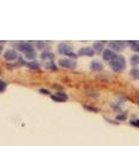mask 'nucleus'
Here are the masks:
<instances>
[{
	"instance_id": "18",
	"label": "nucleus",
	"mask_w": 139,
	"mask_h": 146,
	"mask_svg": "<svg viewBox=\"0 0 139 146\" xmlns=\"http://www.w3.org/2000/svg\"><path fill=\"white\" fill-rule=\"evenodd\" d=\"M126 118H127L126 113H121V115H117V116H116V119H118V121H124Z\"/></svg>"
},
{
	"instance_id": "22",
	"label": "nucleus",
	"mask_w": 139,
	"mask_h": 146,
	"mask_svg": "<svg viewBox=\"0 0 139 146\" xmlns=\"http://www.w3.org/2000/svg\"><path fill=\"white\" fill-rule=\"evenodd\" d=\"M84 108H87V110H89V111H98V108H95V107H89V106H84Z\"/></svg>"
},
{
	"instance_id": "9",
	"label": "nucleus",
	"mask_w": 139,
	"mask_h": 146,
	"mask_svg": "<svg viewBox=\"0 0 139 146\" xmlns=\"http://www.w3.org/2000/svg\"><path fill=\"white\" fill-rule=\"evenodd\" d=\"M94 49L93 48H82L78 51V55H86V56H93L94 55Z\"/></svg>"
},
{
	"instance_id": "20",
	"label": "nucleus",
	"mask_w": 139,
	"mask_h": 146,
	"mask_svg": "<svg viewBox=\"0 0 139 146\" xmlns=\"http://www.w3.org/2000/svg\"><path fill=\"white\" fill-rule=\"evenodd\" d=\"M45 67L46 68H50V70H56V66H55V65H53V62H48V63H46V65H45Z\"/></svg>"
},
{
	"instance_id": "5",
	"label": "nucleus",
	"mask_w": 139,
	"mask_h": 146,
	"mask_svg": "<svg viewBox=\"0 0 139 146\" xmlns=\"http://www.w3.org/2000/svg\"><path fill=\"white\" fill-rule=\"evenodd\" d=\"M4 57H5V60H7V61H13V60H17L18 58V55L16 52V50L9 49L5 51V54H4Z\"/></svg>"
},
{
	"instance_id": "8",
	"label": "nucleus",
	"mask_w": 139,
	"mask_h": 146,
	"mask_svg": "<svg viewBox=\"0 0 139 146\" xmlns=\"http://www.w3.org/2000/svg\"><path fill=\"white\" fill-rule=\"evenodd\" d=\"M115 56H116V54H114V51H112V50H110V49L104 50V51H103V58L105 61H111Z\"/></svg>"
},
{
	"instance_id": "19",
	"label": "nucleus",
	"mask_w": 139,
	"mask_h": 146,
	"mask_svg": "<svg viewBox=\"0 0 139 146\" xmlns=\"http://www.w3.org/2000/svg\"><path fill=\"white\" fill-rule=\"evenodd\" d=\"M5 89H6V83L3 80H0V93H4Z\"/></svg>"
},
{
	"instance_id": "6",
	"label": "nucleus",
	"mask_w": 139,
	"mask_h": 146,
	"mask_svg": "<svg viewBox=\"0 0 139 146\" xmlns=\"http://www.w3.org/2000/svg\"><path fill=\"white\" fill-rule=\"evenodd\" d=\"M109 46H110V50H114V51H122L124 46H126V44L123 42H111L109 44Z\"/></svg>"
},
{
	"instance_id": "23",
	"label": "nucleus",
	"mask_w": 139,
	"mask_h": 146,
	"mask_svg": "<svg viewBox=\"0 0 139 146\" xmlns=\"http://www.w3.org/2000/svg\"><path fill=\"white\" fill-rule=\"evenodd\" d=\"M39 91L41 94H49V90H46V89H40Z\"/></svg>"
},
{
	"instance_id": "1",
	"label": "nucleus",
	"mask_w": 139,
	"mask_h": 146,
	"mask_svg": "<svg viewBox=\"0 0 139 146\" xmlns=\"http://www.w3.org/2000/svg\"><path fill=\"white\" fill-rule=\"evenodd\" d=\"M110 66L115 72H121L126 67V60L121 55H116V56L110 61Z\"/></svg>"
},
{
	"instance_id": "24",
	"label": "nucleus",
	"mask_w": 139,
	"mask_h": 146,
	"mask_svg": "<svg viewBox=\"0 0 139 146\" xmlns=\"http://www.w3.org/2000/svg\"><path fill=\"white\" fill-rule=\"evenodd\" d=\"M37 44H38V45H37V46H38V48H43V46H44V45H43L44 43H43V42H38Z\"/></svg>"
},
{
	"instance_id": "7",
	"label": "nucleus",
	"mask_w": 139,
	"mask_h": 146,
	"mask_svg": "<svg viewBox=\"0 0 139 146\" xmlns=\"http://www.w3.org/2000/svg\"><path fill=\"white\" fill-rule=\"evenodd\" d=\"M51 99L54 100V101H57V102H63L67 100V95L62 93V91H59V93H56L55 95H51Z\"/></svg>"
},
{
	"instance_id": "10",
	"label": "nucleus",
	"mask_w": 139,
	"mask_h": 146,
	"mask_svg": "<svg viewBox=\"0 0 139 146\" xmlns=\"http://www.w3.org/2000/svg\"><path fill=\"white\" fill-rule=\"evenodd\" d=\"M103 63H100L99 61H93L90 62V70L93 71H101L103 70Z\"/></svg>"
},
{
	"instance_id": "2",
	"label": "nucleus",
	"mask_w": 139,
	"mask_h": 146,
	"mask_svg": "<svg viewBox=\"0 0 139 146\" xmlns=\"http://www.w3.org/2000/svg\"><path fill=\"white\" fill-rule=\"evenodd\" d=\"M57 50H59L60 54L68 55V56H72V57H76L77 56L76 54L72 52V48H71V45H70L68 43H61V44H59Z\"/></svg>"
},
{
	"instance_id": "14",
	"label": "nucleus",
	"mask_w": 139,
	"mask_h": 146,
	"mask_svg": "<svg viewBox=\"0 0 139 146\" xmlns=\"http://www.w3.org/2000/svg\"><path fill=\"white\" fill-rule=\"evenodd\" d=\"M131 73V77L132 78H134V79H139V68H132V71L129 72Z\"/></svg>"
},
{
	"instance_id": "17",
	"label": "nucleus",
	"mask_w": 139,
	"mask_h": 146,
	"mask_svg": "<svg viewBox=\"0 0 139 146\" xmlns=\"http://www.w3.org/2000/svg\"><path fill=\"white\" fill-rule=\"evenodd\" d=\"M129 44H131V46L134 51L139 52V42H129Z\"/></svg>"
},
{
	"instance_id": "15",
	"label": "nucleus",
	"mask_w": 139,
	"mask_h": 146,
	"mask_svg": "<svg viewBox=\"0 0 139 146\" xmlns=\"http://www.w3.org/2000/svg\"><path fill=\"white\" fill-rule=\"evenodd\" d=\"M35 51L34 50H32V51H28V52H26L25 54V56L27 57V58H29V60H33V58H35Z\"/></svg>"
},
{
	"instance_id": "4",
	"label": "nucleus",
	"mask_w": 139,
	"mask_h": 146,
	"mask_svg": "<svg viewBox=\"0 0 139 146\" xmlns=\"http://www.w3.org/2000/svg\"><path fill=\"white\" fill-rule=\"evenodd\" d=\"M59 65L65 68H70V70L76 68V62L71 58H61V60H59Z\"/></svg>"
},
{
	"instance_id": "21",
	"label": "nucleus",
	"mask_w": 139,
	"mask_h": 146,
	"mask_svg": "<svg viewBox=\"0 0 139 146\" xmlns=\"http://www.w3.org/2000/svg\"><path fill=\"white\" fill-rule=\"evenodd\" d=\"M131 124L132 125H136V127H139V119H134L131 122Z\"/></svg>"
},
{
	"instance_id": "16",
	"label": "nucleus",
	"mask_w": 139,
	"mask_h": 146,
	"mask_svg": "<svg viewBox=\"0 0 139 146\" xmlns=\"http://www.w3.org/2000/svg\"><path fill=\"white\" fill-rule=\"evenodd\" d=\"M131 63L132 65H138L139 63V55H133V56L131 57Z\"/></svg>"
},
{
	"instance_id": "3",
	"label": "nucleus",
	"mask_w": 139,
	"mask_h": 146,
	"mask_svg": "<svg viewBox=\"0 0 139 146\" xmlns=\"http://www.w3.org/2000/svg\"><path fill=\"white\" fill-rule=\"evenodd\" d=\"M15 48L17 50H20L22 52H28V51H32V50H34L33 46H32L31 43H25V42H20V43H16L15 44Z\"/></svg>"
},
{
	"instance_id": "25",
	"label": "nucleus",
	"mask_w": 139,
	"mask_h": 146,
	"mask_svg": "<svg viewBox=\"0 0 139 146\" xmlns=\"http://www.w3.org/2000/svg\"><path fill=\"white\" fill-rule=\"evenodd\" d=\"M1 50H3V48H1V46H0V52H1Z\"/></svg>"
},
{
	"instance_id": "11",
	"label": "nucleus",
	"mask_w": 139,
	"mask_h": 146,
	"mask_svg": "<svg viewBox=\"0 0 139 146\" xmlns=\"http://www.w3.org/2000/svg\"><path fill=\"white\" fill-rule=\"evenodd\" d=\"M104 45H105L104 42H96V43H94V45H93V49H94V51L103 52L104 51Z\"/></svg>"
},
{
	"instance_id": "12",
	"label": "nucleus",
	"mask_w": 139,
	"mask_h": 146,
	"mask_svg": "<svg viewBox=\"0 0 139 146\" xmlns=\"http://www.w3.org/2000/svg\"><path fill=\"white\" fill-rule=\"evenodd\" d=\"M26 66L31 68V70H39V62H37V61H29V62H26Z\"/></svg>"
},
{
	"instance_id": "13",
	"label": "nucleus",
	"mask_w": 139,
	"mask_h": 146,
	"mask_svg": "<svg viewBox=\"0 0 139 146\" xmlns=\"http://www.w3.org/2000/svg\"><path fill=\"white\" fill-rule=\"evenodd\" d=\"M41 58L43 60H53L54 58V54H51L50 51H43V54H41Z\"/></svg>"
}]
</instances>
